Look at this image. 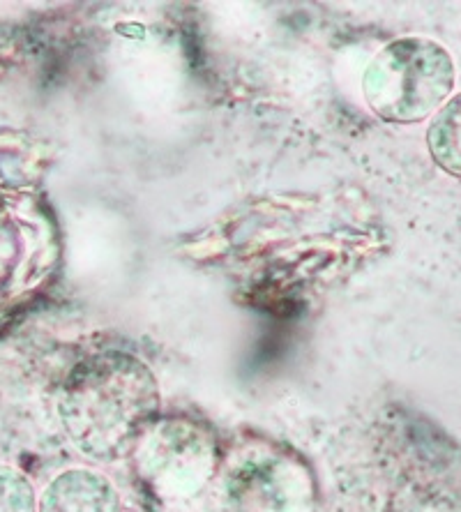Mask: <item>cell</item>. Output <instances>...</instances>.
<instances>
[{"instance_id": "obj_2", "label": "cell", "mask_w": 461, "mask_h": 512, "mask_svg": "<svg viewBox=\"0 0 461 512\" xmlns=\"http://www.w3.org/2000/svg\"><path fill=\"white\" fill-rule=\"evenodd\" d=\"M455 86V60L427 37H402L379 51L365 72L362 93L376 116L413 125L434 114Z\"/></svg>"}, {"instance_id": "obj_7", "label": "cell", "mask_w": 461, "mask_h": 512, "mask_svg": "<svg viewBox=\"0 0 461 512\" xmlns=\"http://www.w3.org/2000/svg\"><path fill=\"white\" fill-rule=\"evenodd\" d=\"M0 512H37V496L30 480L5 464H0Z\"/></svg>"}, {"instance_id": "obj_1", "label": "cell", "mask_w": 461, "mask_h": 512, "mask_svg": "<svg viewBox=\"0 0 461 512\" xmlns=\"http://www.w3.org/2000/svg\"><path fill=\"white\" fill-rule=\"evenodd\" d=\"M160 386L141 358L104 351L74 367L60 393L65 434L81 455L100 464L127 459L160 418Z\"/></svg>"}, {"instance_id": "obj_3", "label": "cell", "mask_w": 461, "mask_h": 512, "mask_svg": "<svg viewBox=\"0 0 461 512\" xmlns=\"http://www.w3.org/2000/svg\"><path fill=\"white\" fill-rule=\"evenodd\" d=\"M136 455L148 492L169 510H190L219 471L215 436L190 420L157 423Z\"/></svg>"}, {"instance_id": "obj_5", "label": "cell", "mask_w": 461, "mask_h": 512, "mask_svg": "<svg viewBox=\"0 0 461 512\" xmlns=\"http://www.w3.org/2000/svg\"><path fill=\"white\" fill-rule=\"evenodd\" d=\"M37 512H120V496L102 473L70 469L44 489Z\"/></svg>"}, {"instance_id": "obj_4", "label": "cell", "mask_w": 461, "mask_h": 512, "mask_svg": "<svg viewBox=\"0 0 461 512\" xmlns=\"http://www.w3.org/2000/svg\"><path fill=\"white\" fill-rule=\"evenodd\" d=\"M224 512H314L305 466L272 450H252L224 478Z\"/></svg>"}, {"instance_id": "obj_6", "label": "cell", "mask_w": 461, "mask_h": 512, "mask_svg": "<svg viewBox=\"0 0 461 512\" xmlns=\"http://www.w3.org/2000/svg\"><path fill=\"white\" fill-rule=\"evenodd\" d=\"M427 146L438 167L461 178V93L438 109L427 130Z\"/></svg>"}]
</instances>
